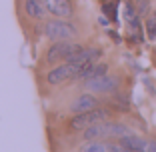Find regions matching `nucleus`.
Returning a JSON list of instances; mask_svg holds the SVG:
<instances>
[{
  "label": "nucleus",
  "instance_id": "423d86ee",
  "mask_svg": "<svg viewBox=\"0 0 156 152\" xmlns=\"http://www.w3.org/2000/svg\"><path fill=\"white\" fill-rule=\"evenodd\" d=\"M84 88L90 90V92H100V94H108L114 92L118 88V80L114 76H108V74H102V76H94V78L84 80Z\"/></svg>",
  "mask_w": 156,
  "mask_h": 152
},
{
  "label": "nucleus",
  "instance_id": "f257e3e1",
  "mask_svg": "<svg viewBox=\"0 0 156 152\" xmlns=\"http://www.w3.org/2000/svg\"><path fill=\"white\" fill-rule=\"evenodd\" d=\"M130 134V128L120 122H110V120H102L92 124L90 128L84 130V138L86 140H104V138H122Z\"/></svg>",
  "mask_w": 156,
  "mask_h": 152
},
{
  "label": "nucleus",
  "instance_id": "4468645a",
  "mask_svg": "<svg viewBox=\"0 0 156 152\" xmlns=\"http://www.w3.org/2000/svg\"><path fill=\"white\" fill-rule=\"evenodd\" d=\"M134 6H136L138 16H146L148 10H150V0H136V2H134Z\"/></svg>",
  "mask_w": 156,
  "mask_h": 152
},
{
  "label": "nucleus",
  "instance_id": "2eb2a0df",
  "mask_svg": "<svg viewBox=\"0 0 156 152\" xmlns=\"http://www.w3.org/2000/svg\"><path fill=\"white\" fill-rule=\"evenodd\" d=\"M146 30H148V38L154 40L156 38V14H152L150 18L146 20Z\"/></svg>",
  "mask_w": 156,
  "mask_h": 152
},
{
  "label": "nucleus",
  "instance_id": "ddd939ff",
  "mask_svg": "<svg viewBox=\"0 0 156 152\" xmlns=\"http://www.w3.org/2000/svg\"><path fill=\"white\" fill-rule=\"evenodd\" d=\"M112 142H104V140H88L86 144L80 146L78 152H110Z\"/></svg>",
  "mask_w": 156,
  "mask_h": 152
},
{
  "label": "nucleus",
  "instance_id": "9b49d317",
  "mask_svg": "<svg viewBox=\"0 0 156 152\" xmlns=\"http://www.w3.org/2000/svg\"><path fill=\"white\" fill-rule=\"evenodd\" d=\"M24 12L30 16V18H42L46 12V4L42 0H24Z\"/></svg>",
  "mask_w": 156,
  "mask_h": 152
},
{
  "label": "nucleus",
  "instance_id": "39448f33",
  "mask_svg": "<svg viewBox=\"0 0 156 152\" xmlns=\"http://www.w3.org/2000/svg\"><path fill=\"white\" fill-rule=\"evenodd\" d=\"M80 66H76V64H72V62H64V64H60V66H56V68H52L50 72L46 74V82L48 84H62V82H66V80H72V78H76L78 74H80Z\"/></svg>",
  "mask_w": 156,
  "mask_h": 152
},
{
  "label": "nucleus",
  "instance_id": "9d476101",
  "mask_svg": "<svg viewBox=\"0 0 156 152\" xmlns=\"http://www.w3.org/2000/svg\"><path fill=\"white\" fill-rule=\"evenodd\" d=\"M118 142L122 144L124 148H128V150H146L148 146V140L142 138V136H136V134H126L122 138H118Z\"/></svg>",
  "mask_w": 156,
  "mask_h": 152
},
{
  "label": "nucleus",
  "instance_id": "0eeeda50",
  "mask_svg": "<svg viewBox=\"0 0 156 152\" xmlns=\"http://www.w3.org/2000/svg\"><path fill=\"white\" fill-rule=\"evenodd\" d=\"M100 56H102V50H100V48H84L82 52H78V54L74 56L72 60H68V62L80 66V68H86V66L94 64Z\"/></svg>",
  "mask_w": 156,
  "mask_h": 152
},
{
  "label": "nucleus",
  "instance_id": "dca6fc26",
  "mask_svg": "<svg viewBox=\"0 0 156 152\" xmlns=\"http://www.w3.org/2000/svg\"><path fill=\"white\" fill-rule=\"evenodd\" d=\"M104 14H108L112 18V22H116L118 20V14H116V4L114 2H106L104 4Z\"/></svg>",
  "mask_w": 156,
  "mask_h": 152
},
{
  "label": "nucleus",
  "instance_id": "1a4fd4ad",
  "mask_svg": "<svg viewBox=\"0 0 156 152\" xmlns=\"http://www.w3.org/2000/svg\"><path fill=\"white\" fill-rule=\"evenodd\" d=\"M46 8L50 10L54 16H58V18H68L74 12L70 0H46Z\"/></svg>",
  "mask_w": 156,
  "mask_h": 152
},
{
  "label": "nucleus",
  "instance_id": "f3484780",
  "mask_svg": "<svg viewBox=\"0 0 156 152\" xmlns=\"http://www.w3.org/2000/svg\"><path fill=\"white\" fill-rule=\"evenodd\" d=\"M146 152H156V142H154V140H148V146H146Z\"/></svg>",
  "mask_w": 156,
  "mask_h": 152
},
{
  "label": "nucleus",
  "instance_id": "6e6552de",
  "mask_svg": "<svg viewBox=\"0 0 156 152\" xmlns=\"http://www.w3.org/2000/svg\"><path fill=\"white\" fill-rule=\"evenodd\" d=\"M94 108H98V98L94 96V94H80V96L70 104V112H74V114L94 110Z\"/></svg>",
  "mask_w": 156,
  "mask_h": 152
},
{
  "label": "nucleus",
  "instance_id": "f8f14e48",
  "mask_svg": "<svg viewBox=\"0 0 156 152\" xmlns=\"http://www.w3.org/2000/svg\"><path fill=\"white\" fill-rule=\"evenodd\" d=\"M106 70H108V66L106 64H90V66H86V68H82L80 70V74H78L76 78H80V80H88V78H94V76H102V74H106Z\"/></svg>",
  "mask_w": 156,
  "mask_h": 152
},
{
  "label": "nucleus",
  "instance_id": "7ed1b4c3",
  "mask_svg": "<svg viewBox=\"0 0 156 152\" xmlns=\"http://www.w3.org/2000/svg\"><path fill=\"white\" fill-rule=\"evenodd\" d=\"M82 50H84V46L74 44L70 40H56L48 48V52H46V60L48 62H58V60H66L68 62V60H72L78 52H82Z\"/></svg>",
  "mask_w": 156,
  "mask_h": 152
},
{
  "label": "nucleus",
  "instance_id": "20e7f679",
  "mask_svg": "<svg viewBox=\"0 0 156 152\" xmlns=\"http://www.w3.org/2000/svg\"><path fill=\"white\" fill-rule=\"evenodd\" d=\"M44 34L46 38L50 40H70L78 34V28L74 26L72 22H66V20H48L44 24Z\"/></svg>",
  "mask_w": 156,
  "mask_h": 152
},
{
  "label": "nucleus",
  "instance_id": "f03ea898",
  "mask_svg": "<svg viewBox=\"0 0 156 152\" xmlns=\"http://www.w3.org/2000/svg\"><path fill=\"white\" fill-rule=\"evenodd\" d=\"M112 116V112L108 108H94V110H88V112H80L76 114L72 120H70V128L76 130V132H84L86 128H90L92 124H96V122H102V120H108Z\"/></svg>",
  "mask_w": 156,
  "mask_h": 152
}]
</instances>
